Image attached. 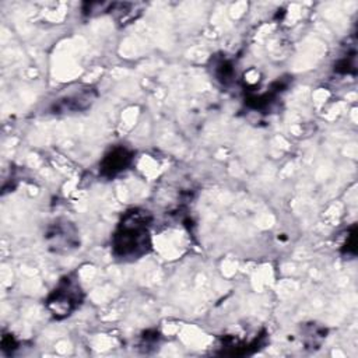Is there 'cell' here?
<instances>
[{"label": "cell", "mask_w": 358, "mask_h": 358, "mask_svg": "<svg viewBox=\"0 0 358 358\" xmlns=\"http://www.w3.org/2000/svg\"><path fill=\"white\" fill-rule=\"evenodd\" d=\"M80 301V288L67 278L55 289L49 299V308L55 316H66L76 309Z\"/></svg>", "instance_id": "cell-2"}, {"label": "cell", "mask_w": 358, "mask_h": 358, "mask_svg": "<svg viewBox=\"0 0 358 358\" xmlns=\"http://www.w3.org/2000/svg\"><path fill=\"white\" fill-rule=\"evenodd\" d=\"M130 159H131V155L126 148L119 147L112 150L102 161V166H101L102 175L115 176L116 173L126 169V166L130 164Z\"/></svg>", "instance_id": "cell-3"}, {"label": "cell", "mask_w": 358, "mask_h": 358, "mask_svg": "<svg viewBox=\"0 0 358 358\" xmlns=\"http://www.w3.org/2000/svg\"><path fill=\"white\" fill-rule=\"evenodd\" d=\"M150 248L147 214L133 210L127 213L113 238V250L119 257L136 259Z\"/></svg>", "instance_id": "cell-1"}]
</instances>
